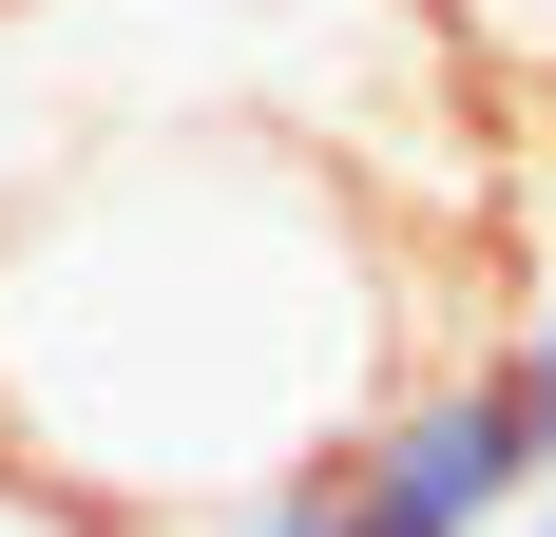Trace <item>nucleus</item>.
<instances>
[{
  "label": "nucleus",
  "instance_id": "1",
  "mask_svg": "<svg viewBox=\"0 0 556 537\" xmlns=\"http://www.w3.org/2000/svg\"><path fill=\"white\" fill-rule=\"evenodd\" d=\"M403 384L384 230L288 135H115L0 192V461L192 537Z\"/></svg>",
  "mask_w": 556,
  "mask_h": 537
},
{
  "label": "nucleus",
  "instance_id": "2",
  "mask_svg": "<svg viewBox=\"0 0 556 537\" xmlns=\"http://www.w3.org/2000/svg\"><path fill=\"white\" fill-rule=\"evenodd\" d=\"M307 499H327V537H518L556 499V461H538V423H518L500 346H480V365L384 384V403L307 461Z\"/></svg>",
  "mask_w": 556,
  "mask_h": 537
},
{
  "label": "nucleus",
  "instance_id": "3",
  "mask_svg": "<svg viewBox=\"0 0 556 537\" xmlns=\"http://www.w3.org/2000/svg\"><path fill=\"white\" fill-rule=\"evenodd\" d=\"M500 384H518V423H538V461H556V288L500 326Z\"/></svg>",
  "mask_w": 556,
  "mask_h": 537
},
{
  "label": "nucleus",
  "instance_id": "4",
  "mask_svg": "<svg viewBox=\"0 0 556 537\" xmlns=\"http://www.w3.org/2000/svg\"><path fill=\"white\" fill-rule=\"evenodd\" d=\"M0 537H135V519H97V499H58L39 461H0Z\"/></svg>",
  "mask_w": 556,
  "mask_h": 537
},
{
  "label": "nucleus",
  "instance_id": "5",
  "mask_svg": "<svg viewBox=\"0 0 556 537\" xmlns=\"http://www.w3.org/2000/svg\"><path fill=\"white\" fill-rule=\"evenodd\" d=\"M192 537H327V499H307V480H269V499H230V519H192Z\"/></svg>",
  "mask_w": 556,
  "mask_h": 537
},
{
  "label": "nucleus",
  "instance_id": "6",
  "mask_svg": "<svg viewBox=\"0 0 556 537\" xmlns=\"http://www.w3.org/2000/svg\"><path fill=\"white\" fill-rule=\"evenodd\" d=\"M518 537H556V499H538V519H518Z\"/></svg>",
  "mask_w": 556,
  "mask_h": 537
}]
</instances>
